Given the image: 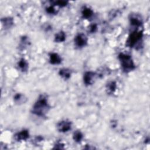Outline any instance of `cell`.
Segmentation results:
<instances>
[{"instance_id": "cell-7", "label": "cell", "mask_w": 150, "mask_h": 150, "mask_svg": "<svg viewBox=\"0 0 150 150\" xmlns=\"http://www.w3.org/2000/svg\"><path fill=\"white\" fill-rule=\"evenodd\" d=\"M29 132L28 130H25L21 131L17 133L15 135V140L18 141L26 140L29 138Z\"/></svg>"}, {"instance_id": "cell-8", "label": "cell", "mask_w": 150, "mask_h": 150, "mask_svg": "<svg viewBox=\"0 0 150 150\" xmlns=\"http://www.w3.org/2000/svg\"><path fill=\"white\" fill-rule=\"evenodd\" d=\"M49 61L53 65H58L62 62V58L58 53H52L49 56Z\"/></svg>"}, {"instance_id": "cell-16", "label": "cell", "mask_w": 150, "mask_h": 150, "mask_svg": "<svg viewBox=\"0 0 150 150\" xmlns=\"http://www.w3.org/2000/svg\"><path fill=\"white\" fill-rule=\"evenodd\" d=\"M14 100L17 103H23L26 101V98L25 96L21 94H17L14 97Z\"/></svg>"}, {"instance_id": "cell-15", "label": "cell", "mask_w": 150, "mask_h": 150, "mask_svg": "<svg viewBox=\"0 0 150 150\" xmlns=\"http://www.w3.org/2000/svg\"><path fill=\"white\" fill-rule=\"evenodd\" d=\"M83 134L80 131H75L73 134V140L74 141H76V143H80L83 139Z\"/></svg>"}, {"instance_id": "cell-6", "label": "cell", "mask_w": 150, "mask_h": 150, "mask_svg": "<svg viewBox=\"0 0 150 150\" xmlns=\"http://www.w3.org/2000/svg\"><path fill=\"white\" fill-rule=\"evenodd\" d=\"M95 73L92 72H86L84 74L83 80L84 83L86 85H91L94 82V79L95 78Z\"/></svg>"}, {"instance_id": "cell-11", "label": "cell", "mask_w": 150, "mask_h": 150, "mask_svg": "<svg viewBox=\"0 0 150 150\" xmlns=\"http://www.w3.org/2000/svg\"><path fill=\"white\" fill-rule=\"evenodd\" d=\"M116 88H117L116 83L115 82L112 81V82H110L109 83H108V84H107L106 90H107V91H108V92L109 93L112 94L116 90Z\"/></svg>"}, {"instance_id": "cell-10", "label": "cell", "mask_w": 150, "mask_h": 150, "mask_svg": "<svg viewBox=\"0 0 150 150\" xmlns=\"http://www.w3.org/2000/svg\"><path fill=\"white\" fill-rule=\"evenodd\" d=\"M18 66L21 71L25 72L27 71L28 68V64L24 59H21L18 63Z\"/></svg>"}, {"instance_id": "cell-9", "label": "cell", "mask_w": 150, "mask_h": 150, "mask_svg": "<svg viewBox=\"0 0 150 150\" xmlns=\"http://www.w3.org/2000/svg\"><path fill=\"white\" fill-rule=\"evenodd\" d=\"M130 21L131 25L135 27H140L142 24L141 19L136 15H132L130 18Z\"/></svg>"}, {"instance_id": "cell-2", "label": "cell", "mask_w": 150, "mask_h": 150, "mask_svg": "<svg viewBox=\"0 0 150 150\" xmlns=\"http://www.w3.org/2000/svg\"><path fill=\"white\" fill-rule=\"evenodd\" d=\"M119 59L121 63L122 69L125 72H131L135 68L134 63L130 55L121 53L119 55Z\"/></svg>"}, {"instance_id": "cell-4", "label": "cell", "mask_w": 150, "mask_h": 150, "mask_svg": "<svg viewBox=\"0 0 150 150\" xmlns=\"http://www.w3.org/2000/svg\"><path fill=\"white\" fill-rule=\"evenodd\" d=\"M88 38L84 34H79L74 38V44L76 46L82 48L87 45Z\"/></svg>"}, {"instance_id": "cell-20", "label": "cell", "mask_w": 150, "mask_h": 150, "mask_svg": "<svg viewBox=\"0 0 150 150\" xmlns=\"http://www.w3.org/2000/svg\"><path fill=\"white\" fill-rule=\"evenodd\" d=\"M56 4L57 5H59L60 7H65L67 4V2L66 1H59L56 2Z\"/></svg>"}, {"instance_id": "cell-19", "label": "cell", "mask_w": 150, "mask_h": 150, "mask_svg": "<svg viewBox=\"0 0 150 150\" xmlns=\"http://www.w3.org/2000/svg\"><path fill=\"white\" fill-rule=\"evenodd\" d=\"M47 12L49 14H54L55 13V10L54 9V8H53V7H52V6H50V7H48L47 8Z\"/></svg>"}, {"instance_id": "cell-3", "label": "cell", "mask_w": 150, "mask_h": 150, "mask_svg": "<svg viewBox=\"0 0 150 150\" xmlns=\"http://www.w3.org/2000/svg\"><path fill=\"white\" fill-rule=\"evenodd\" d=\"M143 37V33L141 31H135L132 33L128 37L126 44L128 46L133 48L135 45L140 42Z\"/></svg>"}, {"instance_id": "cell-17", "label": "cell", "mask_w": 150, "mask_h": 150, "mask_svg": "<svg viewBox=\"0 0 150 150\" xmlns=\"http://www.w3.org/2000/svg\"><path fill=\"white\" fill-rule=\"evenodd\" d=\"M82 15L84 18H90L93 15L92 11L88 8H85L82 11Z\"/></svg>"}, {"instance_id": "cell-5", "label": "cell", "mask_w": 150, "mask_h": 150, "mask_svg": "<svg viewBox=\"0 0 150 150\" xmlns=\"http://www.w3.org/2000/svg\"><path fill=\"white\" fill-rule=\"evenodd\" d=\"M72 127V123L67 120H63L59 122L57 125L58 130L59 132L66 133L69 131Z\"/></svg>"}, {"instance_id": "cell-12", "label": "cell", "mask_w": 150, "mask_h": 150, "mask_svg": "<svg viewBox=\"0 0 150 150\" xmlns=\"http://www.w3.org/2000/svg\"><path fill=\"white\" fill-rule=\"evenodd\" d=\"M60 76L65 79H69L71 76V72L68 69H62L59 71Z\"/></svg>"}, {"instance_id": "cell-14", "label": "cell", "mask_w": 150, "mask_h": 150, "mask_svg": "<svg viewBox=\"0 0 150 150\" xmlns=\"http://www.w3.org/2000/svg\"><path fill=\"white\" fill-rule=\"evenodd\" d=\"M2 23L5 28H9L13 25V19L11 18H6L2 19Z\"/></svg>"}, {"instance_id": "cell-13", "label": "cell", "mask_w": 150, "mask_h": 150, "mask_svg": "<svg viewBox=\"0 0 150 150\" xmlns=\"http://www.w3.org/2000/svg\"><path fill=\"white\" fill-rule=\"evenodd\" d=\"M66 39V35L65 33H63L62 31L59 32L58 33L55 37V40L56 42H63Z\"/></svg>"}, {"instance_id": "cell-18", "label": "cell", "mask_w": 150, "mask_h": 150, "mask_svg": "<svg viewBox=\"0 0 150 150\" xmlns=\"http://www.w3.org/2000/svg\"><path fill=\"white\" fill-rule=\"evenodd\" d=\"M97 30V25L96 24H92L90 25L89 28V31L91 33H94Z\"/></svg>"}, {"instance_id": "cell-1", "label": "cell", "mask_w": 150, "mask_h": 150, "mask_svg": "<svg viewBox=\"0 0 150 150\" xmlns=\"http://www.w3.org/2000/svg\"><path fill=\"white\" fill-rule=\"evenodd\" d=\"M49 110V106L46 98L40 96L34 104L33 108V113L38 116H44Z\"/></svg>"}]
</instances>
